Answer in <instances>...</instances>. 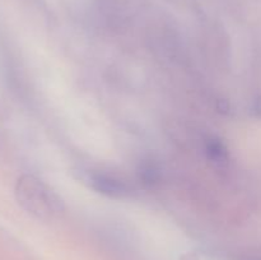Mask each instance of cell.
<instances>
[{"label":"cell","mask_w":261,"mask_h":260,"mask_svg":"<svg viewBox=\"0 0 261 260\" xmlns=\"http://www.w3.org/2000/svg\"><path fill=\"white\" fill-rule=\"evenodd\" d=\"M15 198L24 211L38 218L53 217L61 211V200L35 176L23 175L15 185Z\"/></svg>","instance_id":"obj_1"},{"label":"cell","mask_w":261,"mask_h":260,"mask_svg":"<svg viewBox=\"0 0 261 260\" xmlns=\"http://www.w3.org/2000/svg\"><path fill=\"white\" fill-rule=\"evenodd\" d=\"M88 180L92 189L109 198L122 199L130 194L129 186L124 181L107 173L93 172L88 176Z\"/></svg>","instance_id":"obj_2"},{"label":"cell","mask_w":261,"mask_h":260,"mask_svg":"<svg viewBox=\"0 0 261 260\" xmlns=\"http://www.w3.org/2000/svg\"><path fill=\"white\" fill-rule=\"evenodd\" d=\"M137 175L143 185L147 188H153L161 180L160 166L153 160H144L138 166Z\"/></svg>","instance_id":"obj_3"},{"label":"cell","mask_w":261,"mask_h":260,"mask_svg":"<svg viewBox=\"0 0 261 260\" xmlns=\"http://www.w3.org/2000/svg\"><path fill=\"white\" fill-rule=\"evenodd\" d=\"M205 153L209 160L216 165L223 166L224 163L228 162V149L226 144L218 138L213 137L206 142Z\"/></svg>","instance_id":"obj_4"},{"label":"cell","mask_w":261,"mask_h":260,"mask_svg":"<svg viewBox=\"0 0 261 260\" xmlns=\"http://www.w3.org/2000/svg\"><path fill=\"white\" fill-rule=\"evenodd\" d=\"M251 114L254 117L261 120V94H259V96L254 99V102H252Z\"/></svg>","instance_id":"obj_5"}]
</instances>
